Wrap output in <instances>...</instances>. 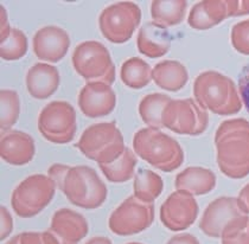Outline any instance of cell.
<instances>
[{"instance_id":"6da1fadb","label":"cell","mask_w":249,"mask_h":244,"mask_svg":"<svg viewBox=\"0 0 249 244\" xmlns=\"http://www.w3.org/2000/svg\"><path fill=\"white\" fill-rule=\"evenodd\" d=\"M48 175L75 207L94 210L101 207L107 199L106 184L95 170L86 165L68 166L53 164L49 167Z\"/></svg>"},{"instance_id":"7a4b0ae2","label":"cell","mask_w":249,"mask_h":244,"mask_svg":"<svg viewBox=\"0 0 249 244\" xmlns=\"http://www.w3.org/2000/svg\"><path fill=\"white\" fill-rule=\"evenodd\" d=\"M218 169L231 179L249 175V121L230 119L223 121L215 133Z\"/></svg>"},{"instance_id":"3957f363","label":"cell","mask_w":249,"mask_h":244,"mask_svg":"<svg viewBox=\"0 0 249 244\" xmlns=\"http://www.w3.org/2000/svg\"><path fill=\"white\" fill-rule=\"evenodd\" d=\"M194 96L202 108L217 115H234L243 105L234 81L213 70L197 76L194 82Z\"/></svg>"},{"instance_id":"277c9868","label":"cell","mask_w":249,"mask_h":244,"mask_svg":"<svg viewBox=\"0 0 249 244\" xmlns=\"http://www.w3.org/2000/svg\"><path fill=\"white\" fill-rule=\"evenodd\" d=\"M134 153L163 172H172L184 162V151L177 140L160 129H139L133 137Z\"/></svg>"},{"instance_id":"5b68a950","label":"cell","mask_w":249,"mask_h":244,"mask_svg":"<svg viewBox=\"0 0 249 244\" xmlns=\"http://www.w3.org/2000/svg\"><path fill=\"white\" fill-rule=\"evenodd\" d=\"M76 147L83 156L99 165L110 164L126 150L124 140L115 122H100L86 128Z\"/></svg>"},{"instance_id":"8992f818","label":"cell","mask_w":249,"mask_h":244,"mask_svg":"<svg viewBox=\"0 0 249 244\" xmlns=\"http://www.w3.org/2000/svg\"><path fill=\"white\" fill-rule=\"evenodd\" d=\"M56 189V183L49 175L32 174L13 190L11 207L17 216L31 218L50 204Z\"/></svg>"},{"instance_id":"52a82bcc","label":"cell","mask_w":249,"mask_h":244,"mask_svg":"<svg viewBox=\"0 0 249 244\" xmlns=\"http://www.w3.org/2000/svg\"><path fill=\"white\" fill-rule=\"evenodd\" d=\"M72 66L87 82H105L112 86L115 81V66L109 51L102 43L87 40L75 48Z\"/></svg>"},{"instance_id":"ba28073f","label":"cell","mask_w":249,"mask_h":244,"mask_svg":"<svg viewBox=\"0 0 249 244\" xmlns=\"http://www.w3.org/2000/svg\"><path fill=\"white\" fill-rule=\"evenodd\" d=\"M142 20L140 7L133 1H119L109 5L99 17L102 36L114 44H124L133 36Z\"/></svg>"},{"instance_id":"9c48e42d","label":"cell","mask_w":249,"mask_h":244,"mask_svg":"<svg viewBox=\"0 0 249 244\" xmlns=\"http://www.w3.org/2000/svg\"><path fill=\"white\" fill-rule=\"evenodd\" d=\"M209 124L208 112L194 99L171 100L163 113L164 128L180 135H201Z\"/></svg>"},{"instance_id":"30bf717a","label":"cell","mask_w":249,"mask_h":244,"mask_svg":"<svg viewBox=\"0 0 249 244\" xmlns=\"http://www.w3.org/2000/svg\"><path fill=\"white\" fill-rule=\"evenodd\" d=\"M76 112L67 101H53L42 109L38 116V131L48 141L64 145L76 134Z\"/></svg>"},{"instance_id":"8fae6325","label":"cell","mask_w":249,"mask_h":244,"mask_svg":"<svg viewBox=\"0 0 249 244\" xmlns=\"http://www.w3.org/2000/svg\"><path fill=\"white\" fill-rule=\"evenodd\" d=\"M154 221V205L144 203L137 197L124 199L112 212L108 227L113 234L132 236L145 231Z\"/></svg>"},{"instance_id":"7c38bea8","label":"cell","mask_w":249,"mask_h":244,"mask_svg":"<svg viewBox=\"0 0 249 244\" xmlns=\"http://www.w3.org/2000/svg\"><path fill=\"white\" fill-rule=\"evenodd\" d=\"M198 216V203L182 190L172 192L160 207V222L166 229L179 232L190 227Z\"/></svg>"},{"instance_id":"4fadbf2b","label":"cell","mask_w":249,"mask_h":244,"mask_svg":"<svg viewBox=\"0 0 249 244\" xmlns=\"http://www.w3.org/2000/svg\"><path fill=\"white\" fill-rule=\"evenodd\" d=\"M246 215L237 197H220L213 200L204 210L199 221V229L208 237L221 238L224 229L231 222Z\"/></svg>"},{"instance_id":"5bb4252c","label":"cell","mask_w":249,"mask_h":244,"mask_svg":"<svg viewBox=\"0 0 249 244\" xmlns=\"http://www.w3.org/2000/svg\"><path fill=\"white\" fill-rule=\"evenodd\" d=\"M77 104L87 118H102L114 110L116 95L108 83L87 82L78 93Z\"/></svg>"},{"instance_id":"9a60e30c","label":"cell","mask_w":249,"mask_h":244,"mask_svg":"<svg viewBox=\"0 0 249 244\" xmlns=\"http://www.w3.org/2000/svg\"><path fill=\"white\" fill-rule=\"evenodd\" d=\"M32 44L37 58L48 63H57L69 50L70 37L63 29L48 25L35 34Z\"/></svg>"},{"instance_id":"2e32d148","label":"cell","mask_w":249,"mask_h":244,"mask_svg":"<svg viewBox=\"0 0 249 244\" xmlns=\"http://www.w3.org/2000/svg\"><path fill=\"white\" fill-rule=\"evenodd\" d=\"M36 153L35 140L28 133L21 131H1L0 137V157L7 164L23 166L34 159Z\"/></svg>"},{"instance_id":"e0dca14e","label":"cell","mask_w":249,"mask_h":244,"mask_svg":"<svg viewBox=\"0 0 249 244\" xmlns=\"http://www.w3.org/2000/svg\"><path fill=\"white\" fill-rule=\"evenodd\" d=\"M48 230L55 235L59 244H78L88 235L89 226L81 213L70 209H59L53 213Z\"/></svg>"},{"instance_id":"ac0fdd59","label":"cell","mask_w":249,"mask_h":244,"mask_svg":"<svg viewBox=\"0 0 249 244\" xmlns=\"http://www.w3.org/2000/svg\"><path fill=\"white\" fill-rule=\"evenodd\" d=\"M61 83L58 69L53 64L36 63L26 74V88L34 99L45 100L53 95Z\"/></svg>"},{"instance_id":"d6986e66","label":"cell","mask_w":249,"mask_h":244,"mask_svg":"<svg viewBox=\"0 0 249 244\" xmlns=\"http://www.w3.org/2000/svg\"><path fill=\"white\" fill-rule=\"evenodd\" d=\"M137 47L139 52L148 58H159L169 52L171 36L166 28L154 21H147L138 32Z\"/></svg>"},{"instance_id":"ffe728a7","label":"cell","mask_w":249,"mask_h":244,"mask_svg":"<svg viewBox=\"0 0 249 244\" xmlns=\"http://www.w3.org/2000/svg\"><path fill=\"white\" fill-rule=\"evenodd\" d=\"M229 18L227 0H203L190 10L188 24L195 30H209L215 28Z\"/></svg>"},{"instance_id":"44dd1931","label":"cell","mask_w":249,"mask_h":244,"mask_svg":"<svg viewBox=\"0 0 249 244\" xmlns=\"http://www.w3.org/2000/svg\"><path fill=\"white\" fill-rule=\"evenodd\" d=\"M175 185L177 190L189 192L192 196H203L215 189L216 175L205 167L191 166L178 173Z\"/></svg>"},{"instance_id":"7402d4cb","label":"cell","mask_w":249,"mask_h":244,"mask_svg":"<svg viewBox=\"0 0 249 244\" xmlns=\"http://www.w3.org/2000/svg\"><path fill=\"white\" fill-rule=\"evenodd\" d=\"M152 80L163 90L176 93L188 83V69L178 61L167 59L159 62L152 69Z\"/></svg>"},{"instance_id":"603a6c76","label":"cell","mask_w":249,"mask_h":244,"mask_svg":"<svg viewBox=\"0 0 249 244\" xmlns=\"http://www.w3.org/2000/svg\"><path fill=\"white\" fill-rule=\"evenodd\" d=\"M188 2L184 0H154L151 2L152 21L163 28H170L184 20Z\"/></svg>"},{"instance_id":"cb8c5ba5","label":"cell","mask_w":249,"mask_h":244,"mask_svg":"<svg viewBox=\"0 0 249 244\" xmlns=\"http://www.w3.org/2000/svg\"><path fill=\"white\" fill-rule=\"evenodd\" d=\"M163 190V179L153 171L139 170L134 175L133 196L142 202L152 204L154 200L160 196Z\"/></svg>"},{"instance_id":"d4e9b609","label":"cell","mask_w":249,"mask_h":244,"mask_svg":"<svg viewBox=\"0 0 249 244\" xmlns=\"http://www.w3.org/2000/svg\"><path fill=\"white\" fill-rule=\"evenodd\" d=\"M171 100V97L167 95L159 93L146 95L142 97L139 104V114L144 123L150 128H164L163 113Z\"/></svg>"},{"instance_id":"484cf974","label":"cell","mask_w":249,"mask_h":244,"mask_svg":"<svg viewBox=\"0 0 249 244\" xmlns=\"http://www.w3.org/2000/svg\"><path fill=\"white\" fill-rule=\"evenodd\" d=\"M121 81L132 89H142L152 81V69L150 64L139 57H132L124 61L120 70Z\"/></svg>"},{"instance_id":"4316f807","label":"cell","mask_w":249,"mask_h":244,"mask_svg":"<svg viewBox=\"0 0 249 244\" xmlns=\"http://www.w3.org/2000/svg\"><path fill=\"white\" fill-rule=\"evenodd\" d=\"M137 164L138 159L135 153L128 147H126L120 158H118L110 164L99 165V167L105 174V177L109 181H112V183H124V181H128L129 179L134 177Z\"/></svg>"},{"instance_id":"83f0119b","label":"cell","mask_w":249,"mask_h":244,"mask_svg":"<svg viewBox=\"0 0 249 244\" xmlns=\"http://www.w3.org/2000/svg\"><path fill=\"white\" fill-rule=\"evenodd\" d=\"M1 101V118L0 128L1 131H9L17 123L20 114V100L17 91L10 89H2L0 91Z\"/></svg>"},{"instance_id":"f1b7e54d","label":"cell","mask_w":249,"mask_h":244,"mask_svg":"<svg viewBox=\"0 0 249 244\" xmlns=\"http://www.w3.org/2000/svg\"><path fill=\"white\" fill-rule=\"evenodd\" d=\"M28 37L19 29L12 28L10 36L0 44V57L4 61H17L26 55Z\"/></svg>"},{"instance_id":"f546056e","label":"cell","mask_w":249,"mask_h":244,"mask_svg":"<svg viewBox=\"0 0 249 244\" xmlns=\"http://www.w3.org/2000/svg\"><path fill=\"white\" fill-rule=\"evenodd\" d=\"M222 244H249V216L235 219L224 229L221 236Z\"/></svg>"},{"instance_id":"4dcf8cb0","label":"cell","mask_w":249,"mask_h":244,"mask_svg":"<svg viewBox=\"0 0 249 244\" xmlns=\"http://www.w3.org/2000/svg\"><path fill=\"white\" fill-rule=\"evenodd\" d=\"M231 45L241 55L249 56V19L235 24L230 35Z\"/></svg>"},{"instance_id":"1f68e13d","label":"cell","mask_w":249,"mask_h":244,"mask_svg":"<svg viewBox=\"0 0 249 244\" xmlns=\"http://www.w3.org/2000/svg\"><path fill=\"white\" fill-rule=\"evenodd\" d=\"M6 244H59L58 240L51 231L23 232L16 235Z\"/></svg>"},{"instance_id":"d6a6232c","label":"cell","mask_w":249,"mask_h":244,"mask_svg":"<svg viewBox=\"0 0 249 244\" xmlns=\"http://www.w3.org/2000/svg\"><path fill=\"white\" fill-rule=\"evenodd\" d=\"M239 93L242 104L249 113V64L243 68L239 76Z\"/></svg>"},{"instance_id":"836d02e7","label":"cell","mask_w":249,"mask_h":244,"mask_svg":"<svg viewBox=\"0 0 249 244\" xmlns=\"http://www.w3.org/2000/svg\"><path fill=\"white\" fill-rule=\"evenodd\" d=\"M230 17H241L249 15V0H227Z\"/></svg>"},{"instance_id":"e575fe53","label":"cell","mask_w":249,"mask_h":244,"mask_svg":"<svg viewBox=\"0 0 249 244\" xmlns=\"http://www.w3.org/2000/svg\"><path fill=\"white\" fill-rule=\"evenodd\" d=\"M0 215H1V231H0V240L4 241L9 237L13 230V219L10 211L5 207L0 208Z\"/></svg>"},{"instance_id":"d590c367","label":"cell","mask_w":249,"mask_h":244,"mask_svg":"<svg viewBox=\"0 0 249 244\" xmlns=\"http://www.w3.org/2000/svg\"><path fill=\"white\" fill-rule=\"evenodd\" d=\"M166 244H201L197 237L191 234H180L173 236Z\"/></svg>"},{"instance_id":"8d00e7d4","label":"cell","mask_w":249,"mask_h":244,"mask_svg":"<svg viewBox=\"0 0 249 244\" xmlns=\"http://www.w3.org/2000/svg\"><path fill=\"white\" fill-rule=\"evenodd\" d=\"M237 199H239V203L241 208L243 209V211L249 215V183L241 190L239 196H237Z\"/></svg>"},{"instance_id":"74e56055","label":"cell","mask_w":249,"mask_h":244,"mask_svg":"<svg viewBox=\"0 0 249 244\" xmlns=\"http://www.w3.org/2000/svg\"><path fill=\"white\" fill-rule=\"evenodd\" d=\"M0 10H1V40H5L10 36V32L11 30H12V28H11L9 24L6 10H5V7L2 6V5L0 6Z\"/></svg>"},{"instance_id":"f35d334b","label":"cell","mask_w":249,"mask_h":244,"mask_svg":"<svg viewBox=\"0 0 249 244\" xmlns=\"http://www.w3.org/2000/svg\"><path fill=\"white\" fill-rule=\"evenodd\" d=\"M86 244H113L112 241L108 237H104V236H96V237L90 238Z\"/></svg>"},{"instance_id":"ab89813d","label":"cell","mask_w":249,"mask_h":244,"mask_svg":"<svg viewBox=\"0 0 249 244\" xmlns=\"http://www.w3.org/2000/svg\"><path fill=\"white\" fill-rule=\"evenodd\" d=\"M127 244H142V243H138V242H131V243H127Z\"/></svg>"}]
</instances>
